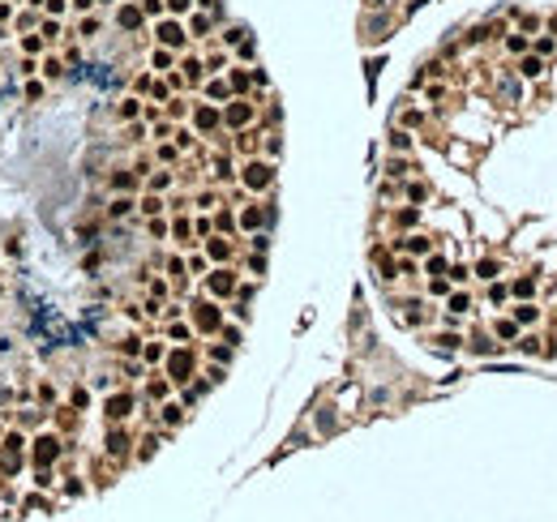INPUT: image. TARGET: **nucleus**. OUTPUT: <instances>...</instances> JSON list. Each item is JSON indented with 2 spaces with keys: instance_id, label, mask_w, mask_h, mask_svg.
<instances>
[{
  "instance_id": "1",
  "label": "nucleus",
  "mask_w": 557,
  "mask_h": 522,
  "mask_svg": "<svg viewBox=\"0 0 557 522\" xmlns=\"http://www.w3.org/2000/svg\"><path fill=\"white\" fill-rule=\"evenodd\" d=\"M266 180H270L266 167H249V184H266Z\"/></svg>"
}]
</instances>
